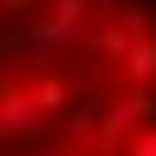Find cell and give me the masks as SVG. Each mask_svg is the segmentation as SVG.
I'll return each instance as SVG.
<instances>
[{
    "label": "cell",
    "instance_id": "cell-1",
    "mask_svg": "<svg viewBox=\"0 0 156 156\" xmlns=\"http://www.w3.org/2000/svg\"><path fill=\"white\" fill-rule=\"evenodd\" d=\"M55 129V115L34 102V88H0V136H41Z\"/></svg>",
    "mask_w": 156,
    "mask_h": 156
},
{
    "label": "cell",
    "instance_id": "cell-2",
    "mask_svg": "<svg viewBox=\"0 0 156 156\" xmlns=\"http://www.w3.org/2000/svg\"><path fill=\"white\" fill-rule=\"evenodd\" d=\"M149 115H156V95H149V88H129L122 102H109V109L95 115V136H102V143H122L129 129L149 122Z\"/></svg>",
    "mask_w": 156,
    "mask_h": 156
},
{
    "label": "cell",
    "instance_id": "cell-3",
    "mask_svg": "<svg viewBox=\"0 0 156 156\" xmlns=\"http://www.w3.org/2000/svg\"><path fill=\"white\" fill-rule=\"evenodd\" d=\"M115 61H122V75H129V88H149V82H156V34L136 27V34L122 41V55H115Z\"/></svg>",
    "mask_w": 156,
    "mask_h": 156
},
{
    "label": "cell",
    "instance_id": "cell-4",
    "mask_svg": "<svg viewBox=\"0 0 156 156\" xmlns=\"http://www.w3.org/2000/svg\"><path fill=\"white\" fill-rule=\"evenodd\" d=\"M68 34H75V27H61V20H48V14H41L34 27H27V48H34V61H41V68H55V61H61V48H68Z\"/></svg>",
    "mask_w": 156,
    "mask_h": 156
},
{
    "label": "cell",
    "instance_id": "cell-5",
    "mask_svg": "<svg viewBox=\"0 0 156 156\" xmlns=\"http://www.w3.org/2000/svg\"><path fill=\"white\" fill-rule=\"evenodd\" d=\"M34 102H41V109H48V115H61V109H68V102H75V88L61 82V75H48V82H34Z\"/></svg>",
    "mask_w": 156,
    "mask_h": 156
},
{
    "label": "cell",
    "instance_id": "cell-6",
    "mask_svg": "<svg viewBox=\"0 0 156 156\" xmlns=\"http://www.w3.org/2000/svg\"><path fill=\"white\" fill-rule=\"evenodd\" d=\"M122 149H129V156H156V122H136V129L122 136Z\"/></svg>",
    "mask_w": 156,
    "mask_h": 156
},
{
    "label": "cell",
    "instance_id": "cell-7",
    "mask_svg": "<svg viewBox=\"0 0 156 156\" xmlns=\"http://www.w3.org/2000/svg\"><path fill=\"white\" fill-rule=\"evenodd\" d=\"M34 7H41V0H0V14H14V20H27Z\"/></svg>",
    "mask_w": 156,
    "mask_h": 156
}]
</instances>
